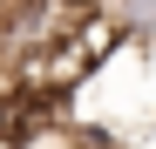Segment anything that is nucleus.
<instances>
[{"mask_svg": "<svg viewBox=\"0 0 156 149\" xmlns=\"http://www.w3.org/2000/svg\"><path fill=\"white\" fill-rule=\"evenodd\" d=\"M55 115H61V95L7 81L0 88V149H34L41 136H55Z\"/></svg>", "mask_w": 156, "mask_h": 149, "instance_id": "obj_1", "label": "nucleus"}, {"mask_svg": "<svg viewBox=\"0 0 156 149\" xmlns=\"http://www.w3.org/2000/svg\"><path fill=\"white\" fill-rule=\"evenodd\" d=\"M102 14H109L122 34H143V41H156V0H109Z\"/></svg>", "mask_w": 156, "mask_h": 149, "instance_id": "obj_2", "label": "nucleus"}, {"mask_svg": "<svg viewBox=\"0 0 156 149\" xmlns=\"http://www.w3.org/2000/svg\"><path fill=\"white\" fill-rule=\"evenodd\" d=\"M82 149H122V142H102V136H95V142H82Z\"/></svg>", "mask_w": 156, "mask_h": 149, "instance_id": "obj_3", "label": "nucleus"}]
</instances>
